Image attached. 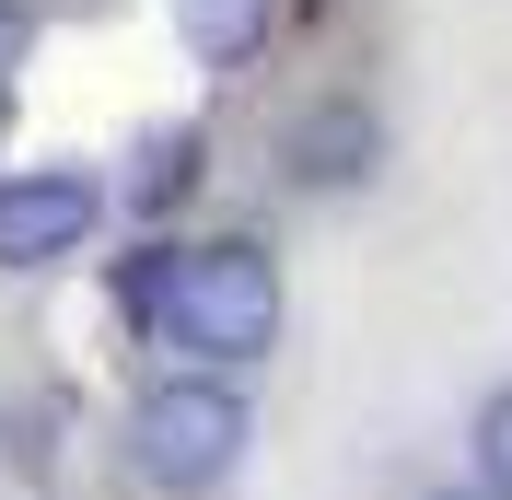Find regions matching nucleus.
Segmentation results:
<instances>
[{
    "instance_id": "f257e3e1",
    "label": "nucleus",
    "mask_w": 512,
    "mask_h": 500,
    "mask_svg": "<svg viewBox=\"0 0 512 500\" xmlns=\"http://www.w3.org/2000/svg\"><path fill=\"white\" fill-rule=\"evenodd\" d=\"M152 326L187 349L198 373H245L280 349V256L256 233H210V245H163V303Z\"/></svg>"
},
{
    "instance_id": "f03ea898",
    "label": "nucleus",
    "mask_w": 512,
    "mask_h": 500,
    "mask_svg": "<svg viewBox=\"0 0 512 500\" xmlns=\"http://www.w3.org/2000/svg\"><path fill=\"white\" fill-rule=\"evenodd\" d=\"M245 442H256V419H245V396L222 373H175V384H152V396L128 407V477L140 489H175V500L222 489L245 466Z\"/></svg>"
},
{
    "instance_id": "7ed1b4c3",
    "label": "nucleus",
    "mask_w": 512,
    "mask_h": 500,
    "mask_svg": "<svg viewBox=\"0 0 512 500\" xmlns=\"http://www.w3.org/2000/svg\"><path fill=\"white\" fill-rule=\"evenodd\" d=\"M94 221H105V187L70 175V163H47V175H0V268H59V256H82Z\"/></svg>"
},
{
    "instance_id": "20e7f679",
    "label": "nucleus",
    "mask_w": 512,
    "mask_h": 500,
    "mask_svg": "<svg viewBox=\"0 0 512 500\" xmlns=\"http://www.w3.org/2000/svg\"><path fill=\"white\" fill-rule=\"evenodd\" d=\"M373 163H384V128H373L361 94H326V105L291 117V187H303V198H350Z\"/></svg>"
},
{
    "instance_id": "39448f33",
    "label": "nucleus",
    "mask_w": 512,
    "mask_h": 500,
    "mask_svg": "<svg viewBox=\"0 0 512 500\" xmlns=\"http://www.w3.org/2000/svg\"><path fill=\"white\" fill-rule=\"evenodd\" d=\"M175 35L198 70H245L268 47V0H175Z\"/></svg>"
},
{
    "instance_id": "423d86ee",
    "label": "nucleus",
    "mask_w": 512,
    "mask_h": 500,
    "mask_svg": "<svg viewBox=\"0 0 512 500\" xmlns=\"http://www.w3.org/2000/svg\"><path fill=\"white\" fill-rule=\"evenodd\" d=\"M187 187H198V140H187V128H163L152 152H140V210H175Z\"/></svg>"
},
{
    "instance_id": "0eeeda50",
    "label": "nucleus",
    "mask_w": 512,
    "mask_h": 500,
    "mask_svg": "<svg viewBox=\"0 0 512 500\" xmlns=\"http://www.w3.org/2000/svg\"><path fill=\"white\" fill-rule=\"evenodd\" d=\"M478 489H501V500H512V384L478 407Z\"/></svg>"
},
{
    "instance_id": "6e6552de",
    "label": "nucleus",
    "mask_w": 512,
    "mask_h": 500,
    "mask_svg": "<svg viewBox=\"0 0 512 500\" xmlns=\"http://www.w3.org/2000/svg\"><path fill=\"white\" fill-rule=\"evenodd\" d=\"M24 47H35V12H24V0H0V82L24 70Z\"/></svg>"
},
{
    "instance_id": "1a4fd4ad",
    "label": "nucleus",
    "mask_w": 512,
    "mask_h": 500,
    "mask_svg": "<svg viewBox=\"0 0 512 500\" xmlns=\"http://www.w3.org/2000/svg\"><path fill=\"white\" fill-rule=\"evenodd\" d=\"M431 500H501V489H431Z\"/></svg>"
}]
</instances>
